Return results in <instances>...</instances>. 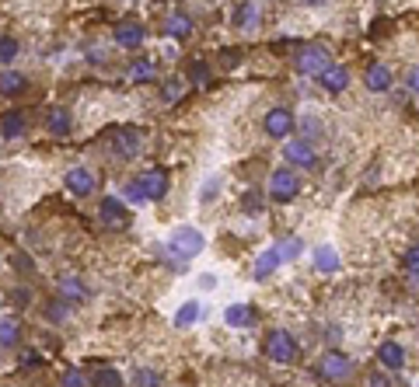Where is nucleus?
I'll use <instances>...</instances> for the list:
<instances>
[{"label": "nucleus", "instance_id": "6ab92c4d", "mask_svg": "<svg viewBox=\"0 0 419 387\" xmlns=\"http://www.w3.org/2000/svg\"><path fill=\"white\" fill-rule=\"evenodd\" d=\"M235 25H238V29H255V25H259V8H255V0H245V4L235 8Z\"/></svg>", "mask_w": 419, "mask_h": 387}, {"label": "nucleus", "instance_id": "a19ab883", "mask_svg": "<svg viewBox=\"0 0 419 387\" xmlns=\"http://www.w3.org/2000/svg\"><path fill=\"white\" fill-rule=\"evenodd\" d=\"M217 196V182H209L206 189H203V199H214Z\"/></svg>", "mask_w": 419, "mask_h": 387}, {"label": "nucleus", "instance_id": "cd10ccee", "mask_svg": "<svg viewBox=\"0 0 419 387\" xmlns=\"http://www.w3.org/2000/svg\"><path fill=\"white\" fill-rule=\"evenodd\" d=\"M301 251H304V241H301V237H287V241H280V244H276L280 262H290V258H297Z\"/></svg>", "mask_w": 419, "mask_h": 387}, {"label": "nucleus", "instance_id": "c9c22d12", "mask_svg": "<svg viewBox=\"0 0 419 387\" xmlns=\"http://www.w3.org/2000/svg\"><path fill=\"white\" fill-rule=\"evenodd\" d=\"M182 81H171V84H164V102H178L182 98Z\"/></svg>", "mask_w": 419, "mask_h": 387}, {"label": "nucleus", "instance_id": "f3484780", "mask_svg": "<svg viewBox=\"0 0 419 387\" xmlns=\"http://www.w3.org/2000/svg\"><path fill=\"white\" fill-rule=\"evenodd\" d=\"M25 88H29V81H25L18 70H0V95L15 98V95H22Z\"/></svg>", "mask_w": 419, "mask_h": 387}, {"label": "nucleus", "instance_id": "412c9836", "mask_svg": "<svg viewBox=\"0 0 419 387\" xmlns=\"http://www.w3.org/2000/svg\"><path fill=\"white\" fill-rule=\"evenodd\" d=\"M280 265H283V262H280L276 248H266V251L259 255V262H255V279H266V276H273Z\"/></svg>", "mask_w": 419, "mask_h": 387}, {"label": "nucleus", "instance_id": "e433bc0d", "mask_svg": "<svg viewBox=\"0 0 419 387\" xmlns=\"http://www.w3.org/2000/svg\"><path fill=\"white\" fill-rule=\"evenodd\" d=\"M67 307H70V303L53 300V303H49V317H53V321H63V317H67Z\"/></svg>", "mask_w": 419, "mask_h": 387}, {"label": "nucleus", "instance_id": "393cba45", "mask_svg": "<svg viewBox=\"0 0 419 387\" xmlns=\"http://www.w3.org/2000/svg\"><path fill=\"white\" fill-rule=\"evenodd\" d=\"M60 293H63L67 300H74V303H81V300L88 297V290H84V283H81L77 276H63V279H60Z\"/></svg>", "mask_w": 419, "mask_h": 387}, {"label": "nucleus", "instance_id": "f704fd0d", "mask_svg": "<svg viewBox=\"0 0 419 387\" xmlns=\"http://www.w3.org/2000/svg\"><path fill=\"white\" fill-rule=\"evenodd\" d=\"M416 265H419V248L412 244V248L405 251V269H409V279H416Z\"/></svg>", "mask_w": 419, "mask_h": 387}, {"label": "nucleus", "instance_id": "9b49d317", "mask_svg": "<svg viewBox=\"0 0 419 387\" xmlns=\"http://www.w3.org/2000/svg\"><path fill=\"white\" fill-rule=\"evenodd\" d=\"M116 42L122 49H140L147 42V29L140 22H122V25H116Z\"/></svg>", "mask_w": 419, "mask_h": 387}, {"label": "nucleus", "instance_id": "f8f14e48", "mask_svg": "<svg viewBox=\"0 0 419 387\" xmlns=\"http://www.w3.org/2000/svg\"><path fill=\"white\" fill-rule=\"evenodd\" d=\"M25 133H29V119H25V112L11 109V112L0 116V136H4V140H18V136H25Z\"/></svg>", "mask_w": 419, "mask_h": 387}, {"label": "nucleus", "instance_id": "dca6fc26", "mask_svg": "<svg viewBox=\"0 0 419 387\" xmlns=\"http://www.w3.org/2000/svg\"><path fill=\"white\" fill-rule=\"evenodd\" d=\"M318 77H322V88H325L329 95H339V91H346V84H349V70H346V67H329V70H322Z\"/></svg>", "mask_w": 419, "mask_h": 387}, {"label": "nucleus", "instance_id": "423d86ee", "mask_svg": "<svg viewBox=\"0 0 419 387\" xmlns=\"http://www.w3.org/2000/svg\"><path fill=\"white\" fill-rule=\"evenodd\" d=\"M294 67L301 70V74H322V70H329L332 63H329V49L325 46H304V49H297L294 53Z\"/></svg>", "mask_w": 419, "mask_h": 387}, {"label": "nucleus", "instance_id": "ea45409f", "mask_svg": "<svg viewBox=\"0 0 419 387\" xmlns=\"http://www.w3.org/2000/svg\"><path fill=\"white\" fill-rule=\"evenodd\" d=\"M259 206H262V199H259V196H245V210H248V213H255Z\"/></svg>", "mask_w": 419, "mask_h": 387}, {"label": "nucleus", "instance_id": "f03ea898", "mask_svg": "<svg viewBox=\"0 0 419 387\" xmlns=\"http://www.w3.org/2000/svg\"><path fill=\"white\" fill-rule=\"evenodd\" d=\"M266 356H269L273 363H294V359L301 356V345L294 342V335H290V331L273 328V331L266 335Z\"/></svg>", "mask_w": 419, "mask_h": 387}, {"label": "nucleus", "instance_id": "39448f33", "mask_svg": "<svg viewBox=\"0 0 419 387\" xmlns=\"http://www.w3.org/2000/svg\"><path fill=\"white\" fill-rule=\"evenodd\" d=\"M353 370H356V363H353L349 356H342V352H329V356H322V363H318V377H322V380H332V384L349 380Z\"/></svg>", "mask_w": 419, "mask_h": 387}, {"label": "nucleus", "instance_id": "37998d69", "mask_svg": "<svg viewBox=\"0 0 419 387\" xmlns=\"http://www.w3.org/2000/svg\"><path fill=\"white\" fill-rule=\"evenodd\" d=\"M304 4H325V0H304Z\"/></svg>", "mask_w": 419, "mask_h": 387}, {"label": "nucleus", "instance_id": "2eb2a0df", "mask_svg": "<svg viewBox=\"0 0 419 387\" xmlns=\"http://www.w3.org/2000/svg\"><path fill=\"white\" fill-rule=\"evenodd\" d=\"M112 143H116V154L126 157V161L140 154V133H136V129H119V133L112 136Z\"/></svg>", "mask_w": 419, "mask_h": 387}, {"label": "nucleus", "instance_id": "9d476101", "mask_svg": "<svg viewBox=\"0 0 419 387\" xmlns=\"http://www.w3.org/2000/svg\"><path fill=\"white\" fill-rule=\"evenodd\" d=\"M283 157H287L290 164H297V168H315V164H318V154H315V147H311L308 140H290V143L283 147Z\"/></svg>", "mask_w": 419, "mask_h": 387}, {"label": "nucleus", "instance_id": "4468645a", "mask_svg": "<svg viewBox=\"0 0 419 387\" xmlns=\"http://www.w3.org/2000/svg\"><path fill=\"white\" fill-rule=\"evenodd\" d=\"M377 359H381L384 370H402V366H405V345H398V342H381V345H377Z\"/></svg>", "mask_w": 419, "mask_h": 387}, {"label": "nucleus", "instance_id": "f257e3e1", "mask_svg": "<svg viewBox=\"0 0 419 387\" xmlns=\"http://www.w3.org/2000/svg\"><path fill=\"white\" fill-rule=\"evenodd\" d=\"M164 192H168V171L164 168H154V171H143V175H136L133 182H126V196L133 199V203H143V199H164Z\"/></svg>", "mask_w": 419, "mask_h": 387}, {"label": "nucleus", "instance_id": "6e6552de", "mask_svg": "<svg viewBox=\"0 0 419 387\" xmlns=\"http://www.w3.org/2000/svg\"><path fill=\"white\" fill-rule=\"evenodd\" d=\"M262 129H266V136H273V140L290 136V133H294V112H290V109H269Z\"/></svg>", "mask_w": 419, "mask_h": 387}, {"label": "nucleus", "instance_id": "a211bd4d", "mask_svg": "<svg viewBox=\"0 0 419 387\" xmlns=\"http://www.w3.org/2000/svg\"><path fill=\"white\" fill-rule=\"evenodd\" d=\"M228 324L231 328H248V324H255V310L248 307V303H235V307H228Z\"/></svg>", "mask_w": 419, "mask_h": 387}, {"label": "nucleus", "instance_id": "b1692460", "mask_svg": "<svg viewBox=\"0 0 419 387\" xmlns=\"http://www.w3.org/2000/svg\"><path fill=\"white\" fill-rule=\"evenodd\" d=\"M315 265H318L322 272H339V255H335V248H329V244L315 248Z\"/></svg>", "mask_w": 419, "mask_h": 387}, {"label": "nucleus", "instance_id": "c756f323", "mask_svg": "<svg viewBox=\"0 0 419 387\" xmlns=\"http://www.w3.org/2000/svg\"><path fill=\"white\" fill-rule=\"evenodd\" d=\"M129 77L133 81H154V63L150 60H133L129 63Z\"/></svg>", "mask_w": 419, "mask_h": 387}, {"label": "nucleus", "instance_id": "58836bf2", "mask_svg": "<svg viewBox=\"0 0 419 387\" xmlns=\"http://www.w3.org/2000/svg\"><path fill=\"white\" fill-rule=\"evenodd\" d=\"M367 387H391V380H388L384 373H370V380H367Z\"/></svg>", "mask_w": 419, "mask_h": 387}, {"label": "nucleus", "instance_id": "20e7f679", "mask_svg": "<svg viewBox=\"0 0 419 387\" xmlns=\"http://www.w3.org/2000/svg\"><path fill=\"white\" fill-rule=\"evenodd\" d=\"M297 192H301V178L294 175V168H276L269 175V196L276 203H290Z\"/></svg>", "mask_w": 419, "mask_h": 387}, {"label": "nucleus", "instance_id": "c85d7f7f", "mask_svg": "<svg viewBox=\"0 0 419 387\" xmlns=\"http://www.w3.org/2000/svg\"><path fill=\"white\" fill-rule=\"evenodd\" d=\"M22 53L15 35H0V63H15V56Z\"/></svg>", "mask_w": 419, "mask_h": 387}, {"label": "nucleus", "instance_id": "0eeeda50", "mask_svg": "<svg viewBox=\"0 0 419 387\" xmlns=\"http://www.w3.org/2000/svg\"><path fill=\"white\" fill-rule=\"evenodd\" d=\"M98 220H102L109 230H122V227H129V210H126L116 196H105V199L98 203Z\"/></svg>", "mask_w": 419, "mask_h": 387}, {"label": "nucleus", "instance_id": "a878e982", "mask_svg": "<svg viewBox=\"0 0 419 387\" xmlns=\"http://www.w3.org/2000/svg\"><path fill=\"white\" fill-rule=\"evenodd\" d=\"M91 384H95V387H122V373L112 370V366H102V370H95Z\"/></svg>", "mask_w": 419, "mask_h": 387}, {"label": "nucleus", "instance_id": "7c9ffc66", "mask_svg": "<svg viewBox=\"0 0 419 387\" xmlns=\"http://www.w3.org/2000/svg\"><path fill=\"white\" fill-rule=\"evenodd\" d=\"M133 387H161V373H154V370H136V373H133Z\"/></svg>", "mask_w": 419, "mask_h": 387}, {"label": "nucleus", "instance_id": "5701e85b", "mask_svg": "<svg viewBox=\"0 0 419 387\" xmlns=\"http://www.w3.org/2000/svg\"><path fill=\"white\" fill-rule=\"evenodd\" d=\"M164 32H168L171 39H189V35H192V22H189L185 15H171V18L164 22Z\"/></svg>", "mask_w": 419, "mask_h": 387}, {"label": "nucleus", "instance_id": "473e14b6", "mask_svg": "<svg viewBox=\"0 0 419 387\" xmlns=\"http://www.w3.org/2000/svg\"><path fill=\"white\" fill-rule=\"evenodd\" d=\"M301 126H304V140H308V143H311V140H315V136L322 133V123H318L315 116H308V119H304Z\"/></svg>", "mask_w": 419, "mask_h": 387}, {"label": "nucleus", "instance_id": "79ce46f5", "mask_svg": "<svg viewBox=\"0 0 419 387\" xmlns=\"http://www.w3.org/2000/svg\"><path fill=\"white\" fill-rule=\"evenodd\" d=\"M405 84H409V91H416V67H409V81Z\"/></svg>", "mask_w": 419, "mask_h": 387}, {"label": "nucleus", "instance_id": "ddd939ff", "mask_svg": "<svg viewBox=\"0 0 419 387\" xmlns=\"http://www.w3.org/2000/svg\"><path fill=\"white\" fill-rule=\"evenodd\" d=\"M70 126H74V119H70V109H63V105H53V109L46 112V129H49L53 136H70Z\"/></svg>", "mask_w": 419, "mask_h": 387}, {"label": "nucleus", "instance_id": "1a4fd4ad", "mask_svg": "<svg viewBox=\"0 0 419 387\" xmlns=\"http://www.w3.org/2000/svg\"><path fill=\"white\" fill-rule=\"evenodd\" d=\"M95 189H98V178H95L88 168H70V171H67V192H70V196L84 199V196H91Z\"/></svg>", "mask_w": 419, "mask_h": 387}, {"label": "nucleus", "instance_id": "2f4dec72", "mask_svg": "<svg viewBox=\"0 0 419 387\" xmlns=\"http://www.w3.org/2000/svg\"><path fill=\"white\" fill-rule=\"evenodd\" d=\"M206 77H209V67H206L203 60H192V63H189V81H199V84H203Z\"/></svg>", "mask_w": 419, "mask_h": 387}, {"label": "nucleus", "instance_id": "4be33fe9", "mask_svg": "<svg viewBox=\"0 0 419 387\" xmlns=\"http://www.w3.org/2000/svg\"><path fill=\"white\" fill-rule=\"evenodd\" d=\"M22 338V321L18 317H0V345L11 349Z\"/></svg>", "mask_w": 419, "mask_h": 387}, {"label": "nucleus", "instance_id": "7ed1b4c3", "mask_svg": "<svg viewBox=\"0 0 419 387\" xmlns=\"http://www.w3.org/2000/svg\"><path fill=\"white\" fill-rule=\"evenodd\" d=\"M168 248H171V255H178V258H196V255L206 248V241H203V234H199L196 227H178V230L168 237Z\"/></svg>", "mask_w": 419, "mask_h": 387}, {"label": "nucleus", "instance_id": "72a5a7b5", "mask_svg": "<svg viewBox=\"0 0 419 387\" xmlns=\"http://www.w3.org/2000/svg\"><path fill=\"white\" fill-rule=\"evenodd\" d=\"M63 387H88V380H84L81 370H67L63 373Z\"/></svg>", "mask_w": 419, "mask_h": 387}, {"label": "nucleus", "instance_id": "aec40b11", "mask_svg": "<svg viewBox=\"0 0 419 387\" xmlns=\"http://www.w3.org/2000/svg\"><path fill=\"white\" fill-rule=\"evenodd\" d=\"M367 88H370V91H388V88H391V70L381 67V63L367 67Z\"/></svg>", "mask_w": 419, "mask_h": 387}, {"label": "nucleus", "instance_id": "bb28decb", "mask_svg": "<svg viewBox=\"0 0 419 387\" xmlns=\"http://www.w3.org/2000/svg\"><path fill=\"white\" fill-rule=\"evenodd\" d=\"M199 314H203V307H199L196 300H189V303H182V310L175 314V324H178V328H189V324L199 321Z\"/></svg>", "mask_w": 419, "mask_h": 387}, {"label": "nucleus", "instance_id": "4c0bfd02", "mask_svg": "<svg viewBox=\"0 0 419 387\" xmlns=\"http://www.w3.org/2000/svg\"><path fill=\"white\" fill-rule=\"evenodd\" d=\"M224 67H235V63H242V49H224V60H221Z\"/></svg>", "mask_w": 419, "mask_h": 387}]
</instances>
